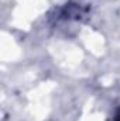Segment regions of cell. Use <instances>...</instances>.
<instances>
[{
	"label": "cell",
	"instance_id": "1",
	"mask_svg": "<svg viewBox=\"0 0 120 121\" xmlns=\"http://www.w3.org/2000/svg\"><path fill=\"white\" fill-rule=\"evenodd\" d=\"M116 121H120V111L117 113V116H116Z\"/></svg>",
	"mask_w": 120,
	"mask_h": 121
}]
</instances>
